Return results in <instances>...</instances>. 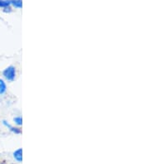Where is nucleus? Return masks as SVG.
<instances>
[{"label": "nucleus", "instance_id": "f257e3e1", "mask_svg": "<svg viewBox=\"0 0 149 164\" xmlns=\"http://www.w3.org/2000/svg\"><path fill=\"white\" fill-rule=\"evenodd\" d=\"M3 75L8 81H14V79L16 77L15 67L13 66H8L3 71Z\"/></svg>", "mask_w": 149, "mask_h": 164}, {"label": "nucleus", "instance_id": "7ed1b4c3", "mask_svg": "<svg viewBox=\"0 0 149 164\" xmlns=\"http://www.w3.org/2000/svg\"><path fill=\"white\" fill-rule=\"evenodd\" d=\"M3 124H4V125H5L6 127H8V129H10V130L12 132H13V133H15V134H21V129H18V128H15V127L11 126L10 124H8V123H7V121H5V120H3Z\"/></svg>", "mask_w": 149, "mask_h": 164}, {"label": "nucleus", "instance_id": "f03ea898", "mask_svg": "<svg viewBox=\"0 0 149 164\" xmlns=\"http://www.w3.org/2000/svg\"><path fill=\"white\" fill-rule=\"evenodd\" d=\"M22 154H23V150H22V148H19L17 151L14 152L13 157L18 162H22V160H23V155Z\"/></svg>", "mask_w": 149, "mask_h": 164}, {"label": "nucleus", "instance_id": "39448f33", "mask_svg": "<svg viewBox=\"0 0 149 164\" xmlns=\"http://www.w3.org/2000/svg\"><path fill=\"white\" fill-rule=\"evenodd\" d=\"M10 0H0V7L2 8H7L10 5Z\"/></svg>", "mask_w": 149, "mask_h": 164}, {"label": "nucleus", "instance_id": "0eeeda50", "mask_svg": "<svg viewBox=\"0 0 149 164\" xmlns=\"http://www.w3.org/2000/svg\"><path fill=\"white\" fill-rule=\"evenodd\" d=\"M13 121L15 122V124H18V125H22V124H23V119H22V117L21 116L15 117V118L13 119Z\"/></svg>", "mask_w": 149, "mask_h": 164}, {"label": "nucleus", "instance_id": "20e7f679", "mask_svg": "<svg viewBox=\"0 0 149 164\" xmlns=\"http://www.w3.org/2000/svg\"><path fill=\"white\" fill-rule=\"evenodd\" d=\"M7 91V86L3 80L0 79V95H3Z\"/></svg>", "mask_w": 149, "mask_h": 164}, {"label": "nucleus", "instance_id": "423d86ee", "mask_svg": "<svg viewBox=\"0 0 149 164\" xmlns=\"http://www.w3.org/2000/svg\"><path fill=\"white\" fill-rule=\"evenodd\" d=\"M11 3H13L16 8L22 7V0H11Z\"/></svg>", "mask_w": 149, "mask_h": 164}]
</instances>
